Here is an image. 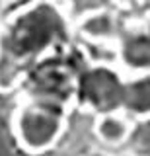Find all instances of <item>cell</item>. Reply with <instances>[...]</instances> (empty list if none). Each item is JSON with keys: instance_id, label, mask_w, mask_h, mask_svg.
Here are the masks:
<instances>
[{"instance_id": "9c48e42d", "label": "cell", "mask_w": 150, "mask_h": 156, "mask_svg": "<svg viewBox=\"0 0 150 156\" xmlns=\"http://www.w3.org/2000/svg\"><path fill=\"white\" fill-rule=\"evenodd\" d=\"M107 0H70V14H74L76 18L88 16L92 12H99V8Z\"/></svg>"}, {"instance_id": "277c9868", "label": "cell", "mask_w": 150, "mask_h": 156, "mask_svg": "<svg viewBox=\"0 0 150 156\" xmlns=\"http://www.w3.org/2000/svg\"><path fill=\"white\" fill-rule=\"evenodd\" d=\"M74 86L76 76L72 70L62 61L53 57H45L35 62L23 80L26 98H41L61 104L74 100Z\"/></svg>"}, {"instance_id": "52a82bcc", "label": "cell", "mask_w": 150, "mask_h": 156, "mask_svg": "<svg viewBox=\"0 0 150 156\" xmlns=\"http://www.w3.org/2000/svg\"><path fill=\"white\" fill-rule=\"evenodd\" d=\"M94 133L99 143L107 146H121L131 135V119L123 111L98 115L94 125Z\"/></svg>"}, {"instance_id": "8992f818", "label": "cell", "mask_w": 150, "mask_h": 156, "mask_svg": "<svg viewBox=\"0 0 150 156\" xmlns=\"http://www.w3.org/2000/svg\"><path fill=\"white\" fill-rule=\"evenodd\" d=\"M121 111L129 119H150V72L127 78Z\"/></svg>"}, {"instance_id": "30bf717a", "label": "cell", "mask_w": 150, "mask_h": 156, "mask_svg": "<svg viewBox=\"0 0 150 156\" xmlns=\"http://www.w3.org/2000/svg\"><path fill=\"white\" fill-rule=\"evenodd\" d=\"M4 4H6V0H0V16H2V12H4Z\"/></svg>"}, {"instance_id": "6da1fadb", "label": "cell", "mask_w": 150, "mask_h": 156, "mask_svg": "<svg viewBox=\"0 0 150 156\" xmlns=\"http://www.w3.org/2000/svg\"><path fill=\"white\" fill-rule=\"evenodd\" d=\"M68 37V14L57 2L35 0L0 27V58L14 65L49 57Z\"/></svg>"}, {"instance_id": "7a4b0ae2", "label": "cell", "mask_w": 150, "mask_h": 156, "mask_svg": "<svg viewBox=\"0 0 150 156\" xmlns=\"http://www.w3.org/2000/svg\"><path fill=\"white\" fill-rule=\"evenodd\" d=\"M66 121V104L26 98L12 115V131L26 152L43 154L61 140Z\"/></svg>"}, {"instance_id": "3957f363", "label": "cell", "mask_w": 150, "mask_h": 156, "mask_svg": "<svg viewBox=\"0 0 150 156\" xmlns=\"http://www.w3.org/2000/svg\"><path fill=\"white\" fill-rule=\"evenodd\" d=\"M127 78L117 66L92 65L78 72L74 86V100L82 109L96 115L121 111Z\"/></svg>"}, {"instance_id": "5b68a950", "label": "cell", "mask_w": 150, "mask_h": 156, "mask_svg": "<svg viewBox=\"0 0 150 156\" xmlns=\"http://www.w3.org/2000/svg\"><path fill=\"white\" fill-rule=\"evenodd\" d=\"M119 68L131 74L150 72V29H138L121 37L117 45Z\"/></svg>"}, {"instance_id": "ba28073f", "label": "cell", "mask_w": 150, "mask_h": 156, "mask_svg": "<svg viewBox=\"0 0 150 156\" xmlns=\"http://www.w3.org/2000/svg\"><path fill=\"white\" fill-rule=\"evenodd\" d=\"M80 31L86 39H92V41H105V39H111L117 31V22L111 14L103 12H92L88 16L80 18Z\"/></svg>"}, {"instance_id": "8fae6325", "label": "cell", "mask_w": 150, "mask_h": 156, "mask_svg": "<svg viewBox=\"0 0 150 156\" xmlns=\"http://www.w3.org/2000/svg\"><path fill=\"white\" fill-rule=\"evenodd\" d=\"M51 2H57V0H51Z\"/></svg>"}]
</instances>
